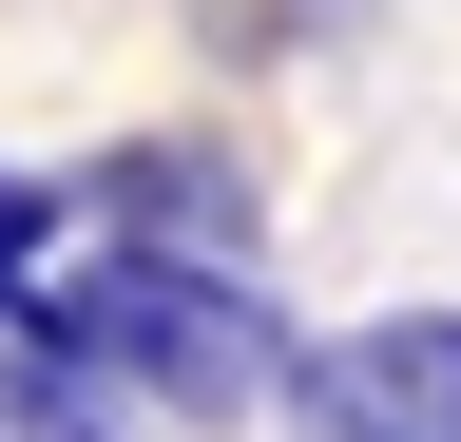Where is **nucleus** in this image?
I'll use <instances>...</instances> for the list:
<instances>
[{"label":"nucleus","mask_w":461,"mask_h":442,"mask_svg":"<svg viewBox=\"0 0 461 442\" xmlns=\"http://www.w3.org/2000/svg\"><path fill=\"white\" fill-rule=\"evenodd\" d=\"M20 347H58L77 384H135V404H173V423H250V404H288V308L250 289V269H193V250H77L58 289L20 308Z\"/></svg>","instance_id":"nucleus-1"},{"label":"nucleus","mask_w":461,"mask_h":442,"mask_svg":"<svg viewBox=\"0 0 461 442\" xmlns=\"http://www.w3.org/2000/svg\"><path fill=\"white\" fill-rule=\"evenodd\" d=\"M288 442H461V308H366V327H308L288 365Z\"/></svg>","instance_id":"nucleus-2"},{"label":"nucleus","mask_w":461,"mask_h":442,"mask_svg":"<svg viewBox=\"0 0 461 442\" xmlns=\"http://www.w3.org/2000/svg\"><path fill=\"white\" fill-rule=\"evenodd\" d=\"M77 212H96L115 250H193V269H250L269 250V193H250L230 135H115L96 174H77Z\"/></svg>","instance_id":"nucleus-3"},{"label":"nucleus","mask_w":461,"mask_h":442,"mask_svg":"<svg viewBox=\"0 0 461 442\" xmlns=\"http://www.w3.org/2000/svg\"><path fill=\"white\" fill-rule=\"evenodd\" d=\"M0 442H115V423H96V384L58 347H0Z\"/></svg>","instance_id":"nucleus-4"},{"label":"nucleus","mask_w":461,"mask_h":442,"mask_svg":"<svg viewBox=\"0 0 461 442\" xmlns=\"http://www.w3.org/2000/svg\"><path fill=\"white\" fill-rule=\"evenodd\" d=\"M366 0H193V39H230V59H288V39H346Z\"/></svg>","instance_id":"nucleus-5"},{"label":"nucleus","mask_w":461,"mask_h":442,"mask_svg":"<svg viewBox=\"0 0 461 442\" xmlns=\"http://www.w3.org/2000/svg\"><path fill=\"white\" fill-rule=\"evenodd\" d=\"M39 289H58V193H39V174H0V327H20Z\"/></svg>","instance_id":"nucleus-6"}]
</instances>
